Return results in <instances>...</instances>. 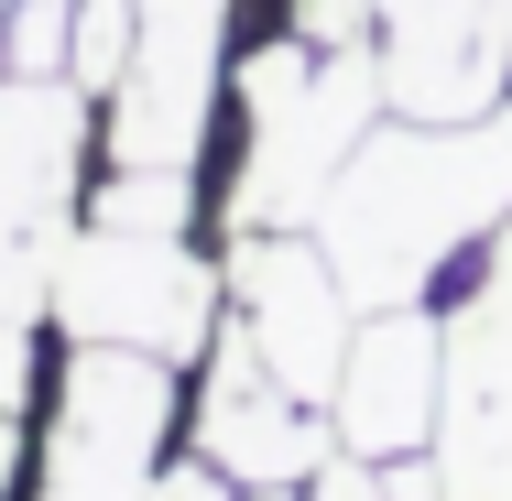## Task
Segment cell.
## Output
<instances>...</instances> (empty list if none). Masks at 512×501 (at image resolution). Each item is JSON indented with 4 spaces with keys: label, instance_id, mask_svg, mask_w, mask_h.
Wrapping results in <instances>:
<instances>
[{
    "label": "cell",
    "instance_id": "obj_1",
    "mask_svg": "<svg viewBox=\"0 0 512 501\" xmlns=\"http://www.w3.org/2000/svg\"><path fill=\"white\" fill-rule=\"evenodd\" d=\"M502 218H512V99L480 120L371 131L316 207V251L338 262L349 305H414Z\"/></svg>",
    "mask_w": 512,
    "mask_h": 501
},
{
    "label": "cell",
    "instance_id": "obj_5",
    "mask_svg": "<svg viewBox=\"0 0 512 501\" xmlns=\"http://www.w3.org/2000/svg\"><path fill=\"white\" fill-rule=\"evenodd\" d=\"M229 316L262 338V360L306 403H338V371H349L360 327H349V284L316 251V229H240V251H229Z\"/></svg>",
    "mask_w": 512,
    "mask_h": 501
},
{
    "label": "cell",
    "instance_id": "obj_17",
    "mask_svg": "<svg viewBox=\"0 0 512 501\" xmlns=\"http://www.w3.org/2000/svg\"><path fill=\"white\" fill-rule=\"evenodd\" d=\"M0 491H11V414H0Z\"/></svg>",
    "mask_w": 512,
    "mask_h": 501
},
{
    "label": "cell",
    "instance_id": "obj_15",
    "mask_svg": "<svg viewBox=\"0 0 512 501\" xmlns=\"http://www.w3.org/2000/svg\"><path fill=\"white\" fill-rule=\"evenodd\" d=\"M22 382H33V338H22V316H0V414L22 403Z\"/></svg>",
    "mask_w": 512,
    "mask_h": 501
},
{
    "label": "cell",
    "instance_id": "obj_10",
    "mask_svg": "<svg viewBox=\"0 0 512 501\" xmlns=\"http://www.w3.org/2000/svg\"><path fill=\"white\" fill-rule=\"evenodd\" d=\"M88 164V88L77 77H0V240L33 262H66Z\"/></svg>",
    "mask_w": 512,
    "mask_h": 501
},
{
    "label": "cell",
    "instance_id": "obj_11",
    "mask_svg": "<svg viewBox=\"0 0 512 501\" xmlns=\"http://www.w3.org/2000/svg\"><path fill=\"white\" fill-rule=\"evenodd\" d=\"M66 55H77V0H11L0 66L11 77H66Z\"/></svg>",
    "mask_w": 512,
    "mask_h": 501
},
{
    "label": "cell",
    "instance_id": "obj_12",
    "mask_svg": "<svg viewBox=\"0 0 512 501\" xmlns=\"http://www.w3.org/2000/svg\"><path fill=\"white\" fill-rule=\"evenodd\" d=\"M131 33H142V11H131V0H77V55H66V77H77V88H120Z\"/></svg>",
    "mask_w": 512,
    "mask_h": 501
},
{
    "label": "cell",
    "instance_id": "obj_7",
    "mask_svg": "<svg viewBox=\"0 0 512 501\" xmlns=\"http://www.w3.org/2000/svg\"><path fill=\"white\" fill-rule=\"evenodd\" d=\"M371 55L404 120H480L512 99V0H371Z\"/></svg>",
    "mask_w": 512,
    "mask_h": 501
},
{
    "label": "cell",
    "instance_id": "obj_4",
    "mask_svg": "<svg viewBox=\"0 0 512 501\" xmlns=\"http://www.w3.org/2000/svg\"><path fill=\"white\" fill-rule=\"evenodd\" d=\"M164 425H175V360L153 349H77L55 393L44 501H153L164 491Z\"/></svg>",
    "mask_w": 512,
    "mask_h": 501
},
{
    "label": "cell",
    "instance_id": "obj_18",
    "mask_svg": "<svg viewBox=\"0 0 512 501\" xmlns=\"http://www.w3.org/2000/svg\"><path fill=\"white\" fill-rule=\"evenodd\" d=\"M251 501H295V491H251Z\"/></svg>",
    "mask_w": 512,
    "mask_h": 501
},
{
    "label": "cell",
    "instance_id": "obj_6",
    "mask_svg": "<svg viewBox=\"0 0 512 501\" xmlns=\"http://www.w3.org/2000/svg\"><path fill=\"white\" fill-rule=\"evenodd\" d=\"M436 501H512V218L480 295L447 316V414H436Z\"/></svg>",
    "mask_w": 512,
    "mask_h": 501
},
{
    "label": "cell",
    "instance_id": "obj_13",
    "mask_svg": "<svg viewBox=\"0 0 512 501\" xmlns=\"http://www.w3.org/2000/svg\"><path fill=\"white\" fill-rule=\"evenodd\" d=\"M109 229H186V175H120L99 197Z\"/></svg>",
    "mask_w": 512,
    "mask_h": 501
},
{
    "label": "cell",
    "instance_id": "obj_8",
    "mask_svg": "<svg viewBox=\"0 0 512 501\" xmlns=\"http://www.w3.org/2000/svg\"><path fill=\"white\" fill-rule=\"evenodd\" d=\"M197 447L218 480H251V491H295L316 480L338 447L316 425V403L262 360V338L229 316V338H207V393H197Z\"/></svg>",
    "mask_w": 512,
    "mask_h": 501
},
{
    "label": "cell",
    "instance_id": "obj_3",
    "mask_svg": "<svg viewBox=\"0 0 512 501\" xmlns=\"http://www.w3.org/2000/svg\"><path fill=\"white\" fill-rule=\"evenodd\" d=\"M55 316L99 349H153V360H186L218 338V273L175 229H77L66 262H55Z\"/></svg>",
    "mask_w": 512,
    "mask_h": 501
},
{
    "label": "cell",
    "instance_id": "obj_14",
    "mask_svg": "<svg viewBox=\"0 0 512 501\" xmlns=\"http://www.w3.org/2000/svg\"><path fill=\"white\" fill-rule=\"evenodd\" d=\"M44 305H55V262H33V251L0 240V316H44Z\"/></svg>",
    "mask_w": 512,
    "mask_h": 501
},
{
    "label": "cell",
    "instance_id": "obj_16",
    "mask_svg": "<svg viewBox=\"0 0 512 501\" xmlns=\"http://www.w3.org/2000/svg\"><path fill=\"white\" fill-rule=\"evenodd\" d=\"M218 491H229L218 469H175V480H164V491H153V501H218Z\"/></svg>",
    "mask_w": 512,
    "mask_h": 501
},
{
    "label": "cell",
    "instance_id": "obj_2",
    "mask_svg": "<svg viewBox=\"0 0 512 501\" xmlns=\"http://www.w3.org/2000/svg\"><path fill=\"white\" fill-rule=\"evenodd\" d=\"M382 55L360 44H262L240 55V175H229V218L240 229H316V207L338 186V164L371 142L382 120Z\"/></svg>",
    "mask_w": 512,
    "mask_h": 501
},
{
    "label": "cell",
    "instance_id": "obj_9",
    "mask_svg": "<svg viewBox=\"0 0 512 501\" xmlns=\"http://www.w3.org/2000/svg\"><path fill=\"white\" fill-rule=\"evenodd\" d=\"M327 414H338V447L349 458H371V469L414 458L436 436V414H447V327L425 305H382L349 338V371H338Z\"/></svg>",
    "mask_w": 512,
    "mask_h": 501
}]
</instances>
